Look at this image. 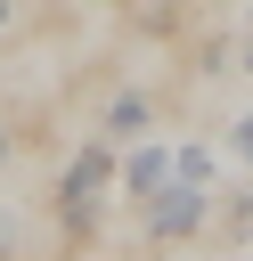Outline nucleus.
Returning a JSON list of instances; mask_svg holds the SVG:
<instances>
[{
    "label": "nucleus",
    "mask_w": 253,
    "mask_h": 261,
    "mask_svg": "<svg viewBox=\"0 0 253 261\" xmlns=\"http://www.w3.org/2000/svg\"><path fill=\"white\" fill-rule=\"evenodd\" d=\"M114 163H122V147H114L106 130L65 155V171H57V188H49L65 245H90V237H98V212H106V196H114Z\"/></svg>",
    "instance_id": "nucleus-1"
},
{
    "label": "nucleus",
    "mask_w": 253,
    "mask_h": 261,
    "mask_svg": "<svg viewBox=\"0 0 253 261\" xmlns=\"http://www.w3.org/2000/svg\"><path fill=\"white\" fill-rule=\"evenodd\" d=\"M139 212V228L155 237V245H188V237H204V220H212V188H196V179H163L155 196H139L131 204Z\"/></svg>",
    "instance_id": "nucleus-2"
},
{
    "label": "nucleus",
    "mask_w": 253,
    "mask_h": 261,
    "mask_svg": "<svg viewBox=\"0 0 253 261\" xmlns=\"http://www.w3.org/2000/svg\"><path fill=\"white\" fill-rule=\"evenodd\" d=\"M163 179H171V147H155V139H131V147H122V163H114V188L139 204V196H155Z\"/></svg>",
    "instance_id": "nucleus-3"
},
{
    "label": "nucleus",
    "mask_w": 253,
    "mask_h": 261,
    "mask_svg": "<svg viewBox=\"0 0 253 261\" xmlns=\"http://www.w3.org/2000/svg\"><path fill=\"white\" fill-rule=\"evenodd\" d=\"M98 130H106L114 147L147 139V130H155V98H147V90H114V98H106V114H98Z\"/></svg>",
    "instance_id": "nucleus-4"
},
{
    "label": "nucleus",
    "mask_w": 253,
    "mask_h": 261,
    "mask_svg": "<svg viewBox=\"0 0 253 261\" xmlns=\"http://www.w3.org/2000/svg\"><path fill=\"white\" fill-rule=\"evenodd\" d=\"M171 171L196 179V188H212V147H171Z\"/></svg>",
    "instance_id": "nucleus-5"
},
{
    "label": "nucleus",
    "mask_w": 253,
    "mask_h": 261,
    "mask_svg": "<svg viewBox=\"0 0 253 261\" xmlns=\"http://www.w3.org/2000/svg\"><path fill=\"white\" fill-rule=\"evenodd\" d=\"M220 237H253V188H237L220 204Z\"/></svg>",
    "instance_id": "nucleus-6"
},
{
    "label": "nucleus",
    "mask_w": 253,
    "mask_h": 261,
    "mask_svg": "<svg viewBox=\"0 0 253 261\" xmlns=\"http://www.w3.org/2000/svg\"><path fill=\"white\" fill-rule=\"evenodd\" d=\"M229 155H237V163H253V114H237V122H229Z\"/></svg>",
    "instance_id": "nucleus-7"
},
{
    "label": "nucleus",
    "mask_w": 253,
    "mask_h": 261,
    "mask_svg": "<svg viewBox=\"0 0 253 261\" xmlns=\"http://www.w3.org/2000/svg\"><path fill=\"white\" fill-rule=\"evenodd\" d=\"M8 155H16V122L0 114V163H8Z\"/></svg>",
    "instance_id": "nucleus-8"
},
{
    "label": "nucleus",
    "mask_w": 253,
    "mask_h": 261,
    "mask_svg": "<svg viewBox=\"0 0 253 261\" xmlns=\"http://www.w3.org/2000/svg\"><path fill=\"white\" fill-rule=\"evenodd\" d=\"M8 24H16V0H0V41H8Z\"/></svg>",
    "instance_id": "nucleus-9"
},
{
    "label": "nucleus",
    "mask_w": 253,
    "mask_h": 261,
    "mask_svg": "<svg viewBox=\"0 0 253 261\" xmlns=\"http://www.w3.org/2000/svg\"><path fill=\"white\" fill-rule=\"evenodd\" d=\"M237 65H245V73H253V33H245V49H237Z\"/></svg>",
    "instance_id": "nucleus-10"
},
{
    "label": "nucleus",
    "mask_w": 253,
    "mask_h": 261,
    "mask_svg": "<svg viewBox=\"0 0 253 261\" xmlns=\"http://www.w3.org/2000/svg\"><path fill=\"white\" fill-rule=\"evenodd\" d=\"M0 245H16V220H0Z\"/></svg>",
    "instance_id": "nucleus-11"
},
{
    "label": "nucleus",
    "mask_w": 253,
    "mask_h": 261,
    "mask_svg": "<svg viewBox=\"0 0 253 261\" xmlns=\"http://www.w3.org/2000/svg\"><path fill=\"white\" fill-rule=\"evenodd\" d=\"M245 8H253V0H245Z\"/></svg>",
    "instance_id": "nucleus-12"
}]
</instances>
